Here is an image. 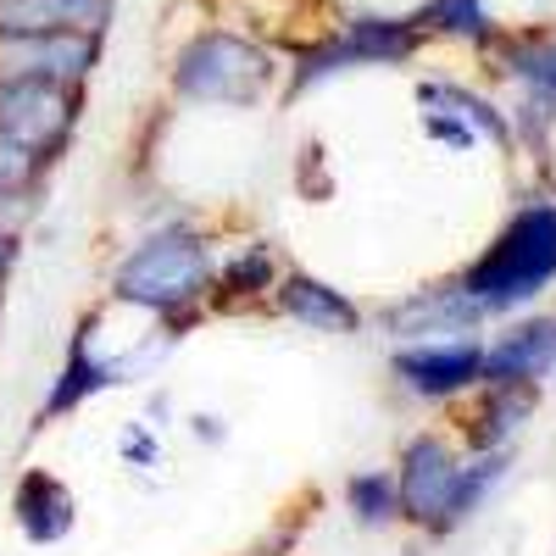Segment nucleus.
I'll list each match as a JSON object with an SVG mask.
<instances>
[{"instance_id":"obj_1","label":"nucleus","mask_w":556,"mask_h":556,"mask_svg":"<svg viewBox=\"0 0 556 556\" xmlns=\"http://www.w3.org/2000/svg\"><path fill=\"white\" fill-rule=\"evenodd\" d=\"M285 45L245 23H201L167 56V96L184 112H262L285 101Z\"/></svg>"},{"instance_id":"obj_2","label":"nucleus","mask_w":556,"mask_h":556,"mask_svg":"<svg viewBox=\"0 0 556 556\" xmlns=\"http://www.w3.org/2000/svg\"><path fill=\"white\" fill-rule=\"evenodd\" d=\"M513 456L518 451H468L451 424L406 434L401 456L390 462L401 484L406 529L417 540H451L456 529H468L501 490Z\"/></svg>"},{"instance_id":"obj_3","label":"nucleus","mask_w":556,"mask_h":556,"mask_svg":"<svg viewBox=\"0 0 556 556\" xmlns=\"http://www.w3.org/2000/svg\"><path fill=\"white\" fill-rule=\"evenodd\" d=\"M212 278H217V240L195 217H162L112 262L106 301L162 317L190 334L212 312Z\"/></svg>"},{"instance_id":"obj_4","label":"nucleus","mask_w":556,"mask_h":556,"mask_svg":"<svg viewBox=\"0 0 556 556\" xmlns=\"http://www.w3.org/2000/svg\"><path fill=\"white\" fill-rule=\"evenodd\" d=\"M429 45L434 39L417 23V12H329L317 28L285 45V62H290L285 101H301L312 89L367 73V67H384V73L412 67L424 62Z\"/></svg>"},{"instance_id":"obj_5","label":"nucleus","mask_w":556,"mask_h":556,"mask_svg":"<svg viewBox=\"0 0 556 556\" xmlns=\"http://www.w3.org/2000/svg\"><path fill=\"white\" fill-rule=\"evenodd\" d=\"M456 278L484 306L490 323L545 306V295L556 290V195L518 201L501 217L490 245Z\"/></svg>"},{"instance_id":"obj_6","label":"nucleus","mask_w":556,"mask_h":556,"mask_svg":"<svg viewBox=\"0 0 556 556\" xmlns=\"http://www.w3.org/2000/svg\"><path fill=\"white\" fill-rule=\"evenodd\" d=\"M84 101H89V84L0 73V146H17L56 167L78 139Z\"/></svg>"},{"instance_id":"obj_7","label":"nucleus","mask_w":556,"mask_h":556,"mask_svg":"<svg viewBox=\"0 0 556 556\" xmlns=\"http://www.w3.org/2000/svg\"><path fill=\"white\" fill-rule=\"evenodd\" d=\"M390 379L417 406H456L484 384V334L390 345Z\"/></svg>"},{"instance_id":"obj_8","label":"nucleus","mask_w":556,"mask_h":556,"mask_svg":"<svg viewBox=\"0 0 556 556\" xmlns=\"http://www.w3.org/2000/svg\"><path fill=\"white\" fill-rule=\"evenodd\" d=\"M379 323V334L390 345H406V340H451V334H484L490 329V317L484 306L462 290V278H434V285L424 290H406L395 301H384L374 312Z\"/></svg>"},{"instance_id":"obj_9","label":"nucleus","mask_w":556,"mask_h":556,"mask_svg":"<svg viewBox=\"0 0 556 556\" xmlns=\"http://www.w3.org/2000/svg\"><path fill=\"white\" fill-rule=\"evenodd\" d=\"M540 401H545V384L484 379L473 395H462L451 406V429H456V440L468 451H518V440L540 417Z\"/></svg>"},{"instance_id":"obj_10","label":"nucleus","mask_w":556,"mask_h":556,"mask_svg":"<svg viewBox=\"0 0 556 556\" xmlns=\"http://www.w3.org/2000/svg\"><path fill=\"white\" fill-rule=\"evenodd\" d=\"M556 374V312H518L484 329V379L545 384Z\"/></svg>"},{"instance_id":"obj_11","label":"nucleus","mask_w":556,"mask_h":556,"mask_svg":"<svg viewBox=\"0 0 556 556\" xmlns=\"http://www.w3.org/2000/svg\"><path fill=\"white\" fill-rule=\"evenodd\" d=\"M484 67L513 89V96H529V101L556 112V17L506 23L495 51L484 56Z\"/></svg>"},{"instance_id":"obj_12","label":"nucleus","mask_w":556,"mask_h":556,"mask_svg":"<svg viewBox=\"0 0 556 556\" xmlns=\"http://www.w3.org/2000/svg\"><path fill=\"white\" fill-rule=\"evenodd\" d=\"M267 306L285 323H295V329H306V334H329V340L367 334V306L351 301L340 285H329V278L306 273V267H285V278H278Z\"/></svg>"},{"instance_id":"obj_13","label":"nucleus","mask_w":556,"mask_h":556,"mask_svg":"<svg viewBox=\"0 0 556 556\" xmlns=\"http://www.w3.org/2000/svg\"><path fill=\"white\" fill-rule=\"evenodd\" d=\"M106 62L101 34H0V73L89 84Z\"/></svg>"},{"instance_id":"obj_14","label":"nucleus","mask_w":556,"mask_h":556,"mask_svg":"<svg viewBox=\"0 0 556 556\" xmlns=\"http://www.w3.org/2000/svg\"><path fill=\"white\" fill-rule=\"evenodd\" d=\"M285 256H278L267 240H235L217 245V278H212V312H251L267 306L278 278H285Z\"/></svg>"},{"instance_id":"obj_15","label":"nucleus","mask_w":556,"mask_h":556,"mask_svg":"<svg viewBox=\"0 0 556 556\" xmlns=\"http://www.w3.org/2000/svg\"><path fill=\"white\" fill-rule=\"evenodd\" d=\"M12 523L28 545H62L78 529V495L51 468H23L12 484Z\"/></svg>"},{"instance_id":"obj_16","label":"nucleus","mask_w":556,"mask_h":556,"mask_svg":"<svg viewBox=\"0 0 556 556\" xmlns=\"http://www.w3.org/2000/svg\"><path fill=\"white\" fill-rule=\"evenodd\" d=\"M117 0H0V34H101L112 39Z\"/></svg>"},{"instance_id":"obj_17","label":"nucleus","mask_w":556,"mask_h":556,"mask_svg":"<svg viewBox=\"0 0 556 556\" xmlns=\"http://www.w3.org/2000/svg\"><path fill=\"white\" fill-rule=\"evenodd\" d=\"M417 23L429 28L434 45H456V51H473L479 62L495 51V39L506 28V17L495 12V0H424Z\"/></svg>"},{"instance_id":"obj_18","label":"nucleus","mask_w":556,"mask_h":556,"mask_svg":"<svg viewBox=\"0 0 556 556\" xmlns=\"http://www.w3.org/2000/svg\"><path fill=\"white\" fill-rule=\"evenodd\" d=\"M340 506H345V518H351L362 534H395V529H406L395 468H356V473L340 484Z\"/></svg>"},{"instance_id":"obj_19","label":"nucleus","mask_w":556,"mask_h":556,"mask_svg":"<svg viewBox=\"0 0 556 556\" xmlns=\"http://www.w3.org/2000/svg\"><path fill=\"white\" fill-rule=\"evenodd\" d=\"M117 456L128 462V468H151V462H162V434H156V424H128L123 440H117Z\"/></svg>"},{"instance_id":"obj_20","label":"nucleus","mask_w":556,"mask_h":556,"mask_svg":"<svg viewBox=\"0 0 556 556\" xmlns=\"http://www.w3.org/2000/svg\"><path fill=\"white\" fill-rule=\"evenodd\" d=\"M190 434L201 440V445H223L228 440V424L217 412H190Z\"/></svg>"},{"instance_id":"obj_21","label":"nucleus","mask_w":556,"mask_h":556,"mask_svg":"<svg viewBox=\"0 0 556 556\" xmlns=\"http://www.w3.org/2000/svg\"><path fill=\"white\" fill-rule=\"evenodd\" d=\"M17 262H23V228H0V285L17 273Z\"/></svg>"},{"instance_id":"obj_22","label":"nucleus","mask_w":556,"mask_h":556,"mask_svg":"<svg viewBox=\"0 0 556 556\" xmlns=\"http://www.w3.org/2000/svg\"><path fill=\"white\" fill-rule=\"evenodd\" d=\"M28 217H34L28 206H12V201H0V228H23Z\"/></svg>"},{"instance_id":"obj_23","label":"nucleus","mask_w":556,"mask_h":556,"mask_svg":"<svg viewBox=\"0 0 556 556\" xmlns=\"http://www.w3.org/2000/svg\"><path fill=\"white\" fill-rule=\"evenodd\" d=\"M395 556H424V545H401Z\"/></svg>"},{"instance_id":"obj_24","label":"nucleus","mask_w":556,"mask_h":556,"mask_svg":"<svg viewBox=\"0 0 556 556\" xmlns=\"http://www.w3.org/2000/svg\"><path fill=\"white\" fill-rule=\"evenodd\" d=\"M0 312H7V285H0Z\"/></svg>"}]
</instances>
